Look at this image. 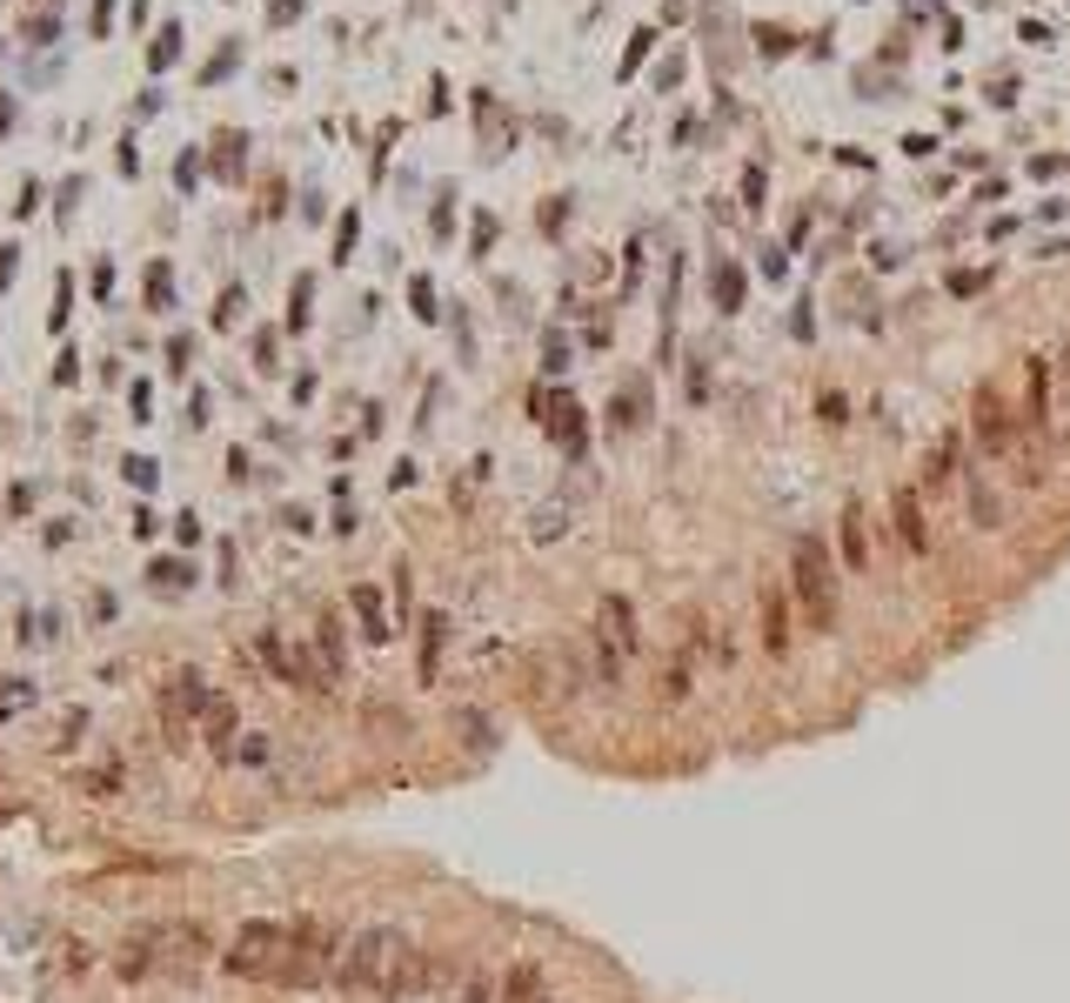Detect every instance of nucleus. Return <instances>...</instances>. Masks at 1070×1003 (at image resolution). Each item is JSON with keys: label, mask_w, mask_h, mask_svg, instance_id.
<instances>
[{"label": "nucleus", "mask_w": 1070, "mask_h": 1003, "mask_svg": "<svg viewBox=\"0 0 1070 1003\" xmlns=\"http://www.w3.org/2000/svg\"><path fill=\"white\" fill-rule=\"evenodd\" d=\"M596 629H603V636H609V642H616L622 655H629V649L642 642V636H636V616H629V603H622V596H603V616H596Z\"/></svg>", "instance_id": "obj_11"}, {"label": "nucleus", "mask_w": 1070, "mask_h": 1003, "mask_svg": "<svg viewBox=\"0 0 1070 1003\" xmlns=\"http://www.w3.org/2000/svg\"><path fill=\"white\" fill-rule=\"evenodd\" d=\"M14 282V247H0V288Z\"/></svg>", "instance_id": "obj_25"}, {"label": "nucleus", "mask_w": 1070, "mask_h": 1003, "mask_svg": "<svg viewBox=\"0 0 1070 1003\" xmlns=\"http://www.w3.org/2000/svg\"><path fill=\"white\" fill-rule=\"evenodd\" d=\"M763 642H770L776 655L790 649V629H783V596H776V589H763Z\"/></svg>", "instance_id": "obj_16"}, {"label": "nucleus", "mask_w": 1070, "mask_h": 1003, "mask_svg": "<svg viewBox=\"0 0 1070 1003\" xmlns=\"http://www.w3.org/2000/svg\"><path fill=\"white\" fill-rule=\"evenodd\" d=\"M790 575H796V603L816 629H830L837 622V575H830V555H823L816 542H796L790 555Z\"/></svg>", "instance_id": "obj_4"}, {"label": "nucleus", "mask_w": 1070, "mask_h": 1003, "mask_svg": "<svg viewBox=\"0 0 1070 1003\" xmlns=\"http://www.w3.org/2000/svg\"><path fill=\"white\" fill-rule=\"evenodd\" d=\"M147 582H154V589H168V596H181L188 582H195V569H188V562H154Z\"/></svg>", "instance_id": "obj_17"}, {"label": "nucleus", "mask_w": 1070, "mask_h": 1003, "mask_svg": "<svg viewBox=\"0 0 1070 1003\" xmlns=\"http://www.w3.org/2000/svg\"><path fill=\"white\" fill-rule=\"evenodd\" d=\"M255 649H262V662L275 669V676H282V683H295V690H308V696H315V662H308V649H295V642H282L275 629H262V642H255Z\"/></svg>", "instance_id": "obj_7"}, {"label": "nucleus", "mask_w": 1070, "mask_h": 1003, "mask_svg": "<svg viewBox=\"0 0 1070 1003\" xmlns=\"http://www.w3.org/2000/svg\"><path fill=\"white\" fill-rule=\"evenodd\" d=\"M896 529H903V549H930V522L917 509V488H896Z\"/></svg>", "instance_id": "obj_13"}, {"label": "nucleus", "mask_w": 1070, "mask_h": 1003, "mask_svg": "<svg viewBox=\"0 0 1070 1003\" xmlns=\"http://www.w3.org/2000/svg\"><path fill=\"white\" fill-rule=\"evenodd\" d=\"M147 301H154V308H168V268H154V275H147Z\"/></svg>", "instance_id": "obj_22"}, {"label": "nucleus", "mask_w": 1070, "mask_h": 1003, "mask_svg": "<svg viewBox=\"0 0 1070 1003\" xmlns=\"http://www.w3.org/2000/svg\"><path fill=\"white\" fill-rule=\"evenodd\" d=\"M488 996H496V990H488V983H482V977H468V983H462V996H455V1003H488Z\"/></svg>", "instance_id": "obj_23"}, {"label": "nucleus", "mask_w": 1070, "mask_h": 1003, "mask_svg": "<svg viewBox=\"0 0 1070 1003\" xmlns=\"http://www.w3.org/2000/svg\"><path fill=\"white\" fill-rule=\"evenodd\" d=\"M201 742L214 749V757H234V742H241V729H234V696H208V709H201Z\"/></svg>", "instance_id": "obj_8"}, {"label": "nucleus", "mask_w": 1070, "mask_h": 1003, "mask_svg": "<svg viewBox=\"0 0 1070 1003\" xmlns=\"http://www.w3.org/2000/svg\"><path fill=\"white\" fill-rule=\"evenodd\" d=\"M335 983H342V990H355V996H382V1003H401V996L429 990V957H422L416 944H408L401 930L375 924V930H355V937H349Z\"/></svg>", "instance_id": "obj_1"}, {"label": "nucleus", "mask_w": 1070, "mask_h": 1003, "mask_svg": "<svg viewBox=\"0 0 1070 1003\" xmlns=\"http://www.w3.org/2000/svg\"><path fill=\"white\" fill-rule=\"evenodd\" d=\"M349 603H355V616H362V636H368V642H388V636H395V629H388V603H382V589H375V582H362V589H355Z\"/></svg>", "instance_id": "obj_10"}, {"label": "nucleus", "mask_w": 1070, "mask_h": 1003, "mask_svg": "<svg viewBox=\"0 0 1070 1003\" xmlns=\"http://www.w3.org/2000/svg\"><path fill=\"white\" fill-rule=\"evenodd\" d=\"M342 970V937L321 924V916H301L295 924V963H288V990H315Z\"/></svg>", "instance_id": "obj_3"}, {"label": "nucleus", "mask_w": 1070, "mask_h": 1003, "mask_svg": "<svg viewBox=\"0 0 1070 1003\" xmlns=\"http://www.w3.org/2000/svg\"><path fill=\"white\" fill-rule=\"evenodd\" d=\"M503 1003H549V977H542V963H509Z\"/></svg>", "instance_id": "obj_12"}, {"label": "nucleus", "mask_w": 1070, "mask_h": 1003, "mask_svg": "<svg viewBox=\"0 0 1070 1003\" xmlns=\"http://www.w3.org/2000/svg\"><path fill=\"white\" fill-rule=\"evenodd\" d=\"M268 757H275V742H268V736H241V742H234V763H255V770H262Z\"/></svg>", "instance_id": "obj_21"}, {"label": "nucleus", "mask_w": 1070, "mask_h": 1003, "mask_svg": "<svg viewBox=\"0 0 1070 1003\" xmlns=\"http://www.w3.org/2000/svg\"><path fill=\"white\" fill-rule=\"evenodd\" d=\"M128 482H141V488H147V482H154V462H147V455H128Z\"/></svg>", "instance_id": "obj_24"}, {"label": "nucleus", "mask_w": 1070, "mask_h": 1003, "mask_svg": "<svg viewBox=\"0 0 1070 1003\" xmlns=\"http://www.w3.org/2000/svg\"><path fill=\"white\" fill-rule=\"evenodd\" d=\"M442 636H449V622H442V616H429V622H422V683H435V655H442Z\"/></svg>", "instance_id": "obj_18"}, {"label": "nucleus", "mask_w": 1070, "mask_h": 1003, "mask_svg": "<svg viewBox=\"0 0 1070 1003\" xmlns=\"http://www.w3.org/2000/svg\"><path fill=\"white\" fill-rule=\"evenodd\" d=\"M843 555H850V569H870V536H863V509H850V516H843Z\"/></svg>", "instance_id": "obj_15"}, {"label": "nucleus", "mask_w": 1070, "mask_h": 1003, "mask_svg": "<svg viewBox=\"0 0 1070 1003\" xmlns=\"http://www.w3.org/2000/svg\"><path fill=\"white\" fill-rule=\"evenodd\" d=\"M228 977H249V983H288V963H295V924H268V916H255V924H241L234 944L221 950Z\"/></svg>", "instance_id": "obj_2"}, {"label": "nucleus", "mask_w": 1070, "mask_h": 1003, "mask_svg": "<svg viewBox=\"0 0 1070 1003\" xmlns=\"http://www.w3.org/2000/svg\"><path fill=\"white\" fill-rule=\"evenodd\" d=\"M208 676L201 669H181V676H168L161 683V736H168L175 749L188 742V736H201V709H208Z\"/></svg>", "instance_id": "obj_5"}, {"label": "nucleus", "mask_w": 1070, "mask_h": 1003, "mask_svg": "<svg viewBox=\"0 0 1070 1003\" xmlns=\"http://www.w3.org/2000/svg\"><path fill=\"white\" fill-rule=\"evenodd\" d=\"M970 516H977V529H997V495L983 482H970Z\"/></svg>", "instance_id": "obj_19"}, {"label": "nucleus", "mask_w": 1070, "mask_h": 1003, "mask_svg": "<svg viewBox=\"0 0 1070 1003\" xmlns=\"http://www.w3.org/2000/svg\"><path fill=\"white\" fill-rule=\"evenodd\" d=\"M80 729H88V709H60V716L47 723V736H41V742H47V749H74V742H80Z\"/></svg>", "instance_id": "obj_14"}, {"label": "nucleus", "mask_w": 1070, "mask_h": 1003, "mask_svg": "<svg viewBox=\"0 0 1070 1003\" xmlns=\"http://www.w3.org/2000/svg\"><path fill=\"white\" fill-rule=\"evenodd\" d=\"M154 944V977H195L208 963V930L201 924H141Z\"/></svg>", "instance_id": "obj_6"}, {"label": "nucleus", "mask_w": 1070, "mask_h": 1003, "mask_svg": "<svg viewBox=\"0 0 1070 1003\" xmlns=\"http://www.w3.org/2000/svg\"><path fill=\"white\" fill-rule=\"evenodd\" d=\"M977 436H983V449H991V455H1011V415H1004V401L991 388L977 395Z\"/></svg>", "instance_id": "obj_9"}, {"label": "nucleus", "mask_w": 1070, "mask_h": 1003, "mask_svg": "<svg viewBox=\"0 0 1070 1003\" xmlns=\"http://www.w3.org/2000/svg\"><path fill=\"white\" fill-rule=\"evenodd\" d=\"M74 790H80V796H114V790H121V770H114V763H108V770H88Z\"/></svg>", "instance_id": "obj_20"}]
</instances>
